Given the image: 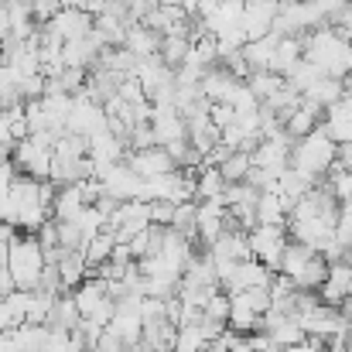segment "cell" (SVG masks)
I'll return each mask as SVG.
<instances>
[{
    "label": "cell",
    "mask_w": 352,
    "mask_h": 352,
    "mask_svg": "<svg viewBox=\"0 0 352 352\" xmlns=\"http://www.w3.org/2000/svg\"><path fill=\"white\" fill-rule=\"evenodd\" d=\"M336 161H339V144L325 133V126H318L305 140H294V147H291V168L315 185H322L329 178Z\"/></svg>",
    "instance_id": "obj_1"
},
{
    "label": "cell",
    "mask_w": 352,
    "mask_h": 352,
    "mask_svg": "<svg viewBox=\"0 0 352 352\" xmlns=\"http://www.w3.org/2000/svg\"><path fill=\"white\" fill-rule=\"evenodd\" d=\"M346 96V82L342 79H332V76H325V79H318L308 93H305V100H311V103H318L322 110H332L339 100Z\"/></svg>",
    "instance_id": "obj_18"
},
{
    "label": "cell",
    "mask_w": 352,
    "mask_h": 352,
    "mask_svg": "<svg viewBox=\"0 0 352 352\" xmlns=\"http://www.w3.org/2000/svg\"><path fill=\"white\" fill-rule=\"evenodd\" d=\"M239 89H243V82L236 79L230 69H223V65H216V69L206 72V79H202V96H206L212 107H219V103L233 107V100H236Z\"/></svg>",
    "instance_id": "obj_8"
},
{
    "label": "cell",
    "mask_w": 352,
    "mask_h": 352,
    "mask_svg": "<svg viewBox=\"0 0 352 352\" xmlns=\"http://www.w3.org/2000/svg\"><path fill=\"white\" fill-rule=\"evenodd\" d=\"M230 311H233V298H230L226 291H216V294L209 298V305H206V318L223 322V325H230Z\"/></svg>",
    "instance_id": "obj_24"
},
{
    "label": "cell",
    "mask_w": 352,
    "mask_h": 352,
    "mask_svg": "<svg viewBox=\"0 0 352 352\" xmlns=\"http://www.w3.org/2000/svg\"><path fill=\"white\" fill-rule=\"evenodd\" d=\"M14 291H17V284H14L10 267H0V298H7V294H14Z\"/></svg>",
    "instance_id": "obj_28"
},
{
    "label": "cell",
    "mask_w": 352,
    "mask_h": 352,
    "mask_svg": "<svg viewBox=\"0 0 352 352\" xmlns=\"http://www.w3.org/2000/svg\"><path fill=\"white\" fill-rule=\"evenodd\" d=\"M7 267H10V274H14L17 291H38L41 274H45V267H48V260H45V250H41L38 236L17 233V239L10 243Z\"/></svg>",
    "instance_id": "obj_2"
},
{
    "label": "cell",
    "mask_w": 352,
    "mask_h": 352,
    "mask_svg": "<svg viewBox=\"0 0 352 352\" xmlns=\"http://www.w3.org/2000/svg\"><path fill=\"white\" fill-rule=\"evenodd\" d=\"M58 246L62 250H82L86 236L79 230V223H58Z\"/></svg>",
    "instance_id": "obj_25"
},
{
    "label": "cell",
    "mask_w": 352,
    "mask_h": 352,
    "mask_svg": "<svg viewBox=\"0 0 352 352\" xmlns=\"http://www.w3.org/2000/svg\"><path fill=\"white\" fill-rule=\"evenodd\" d=\"M329 24H332V31H336L342 41H349V45H352V3L346 7V10H339Z\"/></svg>",
    "instance_id": "obj_26"
},
{
    "label": "cell",
    "mask_w": 352,
    "mask_h": 352,
    "mask_svg": "<svg viewBox=\"0 0 352 352\" xmlns=\"http://www.w3.org/2000/svg\"><path fill=\"white\" fill-rule=\"evenodd\" d=\"M86 206H89V202L82 199L79 185H65V188H58V199H55L52 216H55V223H76Z\"/></svg>",
    "instance_id": "obj_12"
},
{
    "label": "cell",
    "mask_w": 352,
    "mask_h": 352,
    "mask_svg": "<svg viewBox=\"0 0 352 352\" xmlns=\"http://www.w3.org/2000/svg\"><path fill=\"white\" fill-rule=\"evenodd\" d=\"M113 250H117V236L110 233V230L93 236V239L82 246V256H86V263H89V274H93L96 267L110 263V260H113Z\"/></svg>",
    "instance_id": "obj_14"
},
{
    "label": "cell",
    "mask_w": 352,
    "mask_h": 352,
    "mask_svg": "<svg viewBox=\"0 0 352 352\" xmlns=\"http://www.w3.org/2000/svg\"><path fill=\"white\" fill-rule=\"evenodd\" d=\"M246 86L253 89V96H256L260 103H267L270 96H277V93L287 86V79L277 76V72H253V76L246 79Z\"/></svg>",
    "instance_id": "obj_19"
},
{
    "label": "cell",
    "mask_w": 352,
    "mask_h": 352,
    "mask_svg": "<svg viewBox=\"0 0 352 352\" xmlns=\"http://www.w3.org/2000/svg\"><path fill=\"white\" fill-rule=\"evenodd\" d=\"M339 311H342V318H346V322L352 325V294L346 298V301H342V305H339Z\"/></svg>",
    "instance_id": "obj_31"
},
{
    "label": "cell",
    "mask_w": 352,
    "mask_h": 352,
    "mask_svg": "<svg viewBox=\"0 0 352 352\" xmlns=\"http://www.w3.org/2000/svg\"><path fill=\"white\" fill-rule=\"evenodd\" d=\"M280 352H325V342L308 339V342H301V346H291V349H280Z\"/></svg>",
    "instance_id": "obj_29"
},
{
    "label": "cell",
    "mask_w": 352,
    "mask_h": 352,
    "mask_svg": "<svg viewBox=\"0 0 352 352\" xmlns=\"http://www.w3.org/2000/svg\"><path fill=\"white\" fill-rule=\"evenodd\" d=\"M45 28H48V34H55L62 45H69V41L89 38V34L96 31V17L86 14V10H79V7H62V14H58L55 21H48Z\"/></svg>",
    "instance_id": "obj_5"
},
{
    "label": "cell",
    "mask_w": 352,
    "mask_h": 352,
    "mask_svg": "<svg viewBox=\"0 0 352 352\" xmlns=\"http://www.w3.org/2000/svg\"><path fill=\"white\" fill-rule=\"evenodd\" d=\"M79 325H82V315H79L76 298H72V294H58L55 305H52V315H48V329H52V332H65V336H72Z\"/></svg>",
    "instance_id": "obj_9"
},
{
    "label": "cell",
    "mask_w": 352,
    "mask_h": 352,
    "mask_svg": "<svg viewBox=\"0 0 352 352\" xmlns=\"http://www.w3.org/2000/svg\"><path fill=\"white\" fill-rule=\"evenodd\" d=\"M209 342L202 336L199 325H188V329H178V339H175V349L171 352H206Z\"/></svg>",
    "instance_id": "obj_22"
},
{
    "label": "cell",
    "mask_w": 352,
    "mask_h": 352,
    "mask_svg": "<svg viewBox=\"0 0 352 352\" xmlns=\"http://www.w3.org/2000/svg\"><path fill=\"white\" fill-rule=\"evenodd\" d=\"M0 352H17V346H14V332H0Z\"/></svg>",
    "instance_id": "obj_30"
},
{
    "label": "cell",
    "mask_w": 352,
    "mask_h": 352,
    "mask_svg": "<svg viewBox=\"0 0 352 352\" xmlns=\"http://www.w3.org/2000/svg\"><path fill=\"white\" fill-rule=\"evenodd\" d=\"M123 164L133 171V175H140L144 182H151V178H161V175H171V171H178V164H175V157L164 151V147H147V151H126V157H123Z\"/></svg>",
    "instance_id": "obj_6"
},
{
    "label": "cell",
    "mask_w": 352,
    "mask_h": 352,
    "mask_svg": "<svg viewBox=\"0 0 352 352\" xmlns=\"http://www.w3.org/2000/svg\"><path fill=\"white\" fill-rule=\"evenodd\" d=\"M171 219H175V206H171V202H151V223H154V226L168 230Z\"/></svg>",
    "instance_id": "obj_27"
},
{
    "label": "cell",
    "mask_w": 352,
    "mask_h": 352,
    "mask_svg": "<svg viewBox=\"0 0 352 352\" xmlns=\"http://www.w3.org/2000/svg\"><path fill=\"white\" fill-rule=\"evenodd\" d=\"M315 253H318V250H311V246H305V243H294V239H291V243H287V250H284V256H280V270H277V274H280V277H287V280L294 284V277L308 267V260H311Z\"/></svg>",
    "instance_id": "obj_15"
},
{
    "label": "cell",
    "mask_w": 352,
    "mask_h": 352,
    "mask_svg": "<svg viewBox=\"0 0 352 352\" xmlns=\"http://www.w3.org/2000/svg\"><path fill=\"white\" fill-rule=\"evenodd\" d=\"M226 178H223V171L219 168H209V164H202L199 171H195V202H209V199H223L226 195Z\"/></svg>",
    "instance_id": "obj_13"
},
{
    "label": "cell",
    "mask_w": 352,
    "mask_h": 352,
    "mask_svg": "<svg viewBox=\"0 0 352 352\" xmlns=\"http://www.w3.org/2000/svg\"><path fill=\"white\" fill-rule=\"evenodd\" d=\"M171 230H178L182 236L195 239V230H199V202H182V206H175Z\"/></svg>",
    "instance_id": "obj_21"
},
{
    "label": "cell",
    "mask_w": 352,
    "mask_h": 352,
    "mask_svg": "<svg viewBox=\"0 0 352 352\" xmlns=\"http://www.w3.org/2000/svg\"><path fill=\"white\" fill-rule=\"evenodd\" d=\"M58 144V133H31L28 140H21L14 147V168L17 175L24 178H34V182H48L52 178V151Z\"/></svg>",
    "instance_id": "obj_3"
},
{
    "label": "cell",
    "mask_w": 352,
    "mask_h": 352,
    "mask_svg": "<svg viewBox=\"0 0 352 352\" xmlns=\"http://www.w3.org/2000/svg\"><path fill=\"white\" fill-rule=\"evenodd\" d=\"M250 168H253V154L250 151H233L223 164H219V171H223V178L236 185V182H246V175H250Z\"/></svg>",
    "instance_id": "obj_20"
},
{
    "label": "cell",
    "mask_w": 352,
    "mask_h": 352,
    "mask_svg": "<svg viewBox=\"0 0 352 352\" xmlns=\"http://www.w3.org/2000/svg\"><path fill=\"white\" fill-rule=\"evenodd\" d=\"M188 55H192V38H188V34H164V38H161V62H164L168 69L178 72Z\"/></svg>",
    "instance_id": "obj_17"
},
{
    "label": "cell",
    "mask_w": 352,
    "mask_h": 352,
    "mask_svg": "<svg viewBox=\"0 0 352 352\" xmlns=\"http://www.w3.org/2000/svg\"><path fill=\"white\" fill-rule=\"evenodd\" d=\"M161 38H164V34H157V31H151V28H144V24H133V28L126 31L123 48H126L130 55H137V58H151V55H161Z\"/></svg>",
    "instance_id": "obj_11"
},
{
    "label": "cell",
    "mask_w": 352,
    "mask_h": 352,
    "mask_svg": "<svg viewBox=\"0 0 352 352\" xmlns=\"http://www.w3.org/2000/svg\"><path fill=\"white\" fill-rule=\"evenodd\" d=\"M287 243H291L287 226H253V230H250V256L260 260L263 267H270V270L277 274Z\"/></svg>",
    "instance_id": "obj_4"
},
{
    "label": "cell",
    "mask_w": 352,
    "mask_h": 352,
    "mask_svg": "<svg viewBox=\"0 0 352 352\" xmlns=\"http://www.w3.org/2000/svg\"><path fill=\"white\" fill-rule=\"evenodd\" d=\"M52 305H55V298H52V294L34 291V294H31V308H28V325H48Z\"/></svg>",
    "instance_id": "obj_23"
},
{
    "label": "cell",
    "mask_w": 352,
    "mask_h": 352,
    "mask_svg": "<svg viewBox=\"0 0 352 352\" xmlns=\"http://www.w3.org/2000/svg\"><path fill=\"white\" fill-rule=\"evenodd\" d=\"M277 45H280L277 34H267V38H260V41H246V45H243V58L250 62L253 72H270V69H274Z\"/></svg>",
    "instance_id": "obj_10"
},
{
    "label": "cell",
    "mask_w": 352,
    "mask_h": 352,
    "mask_svg": "<svg viewBox=\"0 0 352 352\" xmlns=\"http://www.w3.org/2000/svg\"><path fill=\"white\" fill-rule=\"evenodd\" d=\"M280 0H246L243 3V34L246 41H260L274 31Z\"/></svg>",
    "instance_id": "obj_7"
},
{
    "label": "cell",
    "mask_w": 352,
    "mask_h": 352,
    "mask_svg": "<svg viewBox=\"0 0 352 352\" xmlns=\"http://www.w3.org/2000/svg\"><path fill=\"white\" fill-rule=\"evenodd\" d=\"M17 352H48L52 346V329L48 325H21L14 332Z\"/></svg>",
    "instance_id": "obj_16"
}]
</instances>
